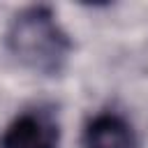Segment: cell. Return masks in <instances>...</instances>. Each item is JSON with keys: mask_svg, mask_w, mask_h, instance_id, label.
Here are the masks:
<instances>
[{"mask_svg": "<svg viewBox=\"0 0 148 148\" xmlns=\"http://www.w3.org/2000/svg\"><path fill=\"white\" fill-rule=\"evenodd\" d=\"M7 51L25 69L42 76L65 72L74 42L46 5H30L14 14L5 32Z\"/></svg>", "mask_w": 148, "mask_h": 148, "instance_id": "cell-1", "label": "cell"}, {"mask_svg": "<svg viewBox=\"0 0 148 148\" xmlns=\"http://www.w3.org/2000/svg\"><path fill=\"white\" fill-rule=\"evenodd\" d=\"M60 125L46 109L18 113L0 134V148H58Z\"/></svg>", "mask_w": 148, "mask_h": 148, "instance_id": "cell-2", "label": "cell"}, {"mask_svg": "<svg viewBox=\"0 0 148 148\" xmlns=\"http://www.w3.org/2000/svg\"><path fill=\"white\" fill-rule=\"evenodd\" d=\"M81 148H139V134L123 113L99 111L83 125Z\"/></svg>", "mask_w": 148, "mask_h": 148, "instance_id": "cell-3", "label": "cell"}]
</instances>
